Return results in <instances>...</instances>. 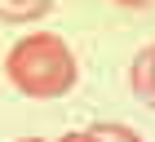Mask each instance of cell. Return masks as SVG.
<instances>
[{
	"mask_svg": "<svg viewBox=\"0 0 155 142\" xmlns=\"http://www.w3.org/2000/svg\"><path fill=\"white\" fill-rule=\"evenodd\" d=\"M5 76L27 98H62L75 84V53L67 49L62 36L36 31V36H22L5 53Z\"/></svg>",
	"mask_w": 155,
	"mask_h": 142,
	"instance_id": "6da1fadb",
	"label": "cell"
},
{
	"mask_svg": "<svg viewBox=\"0 0 155 142\" xmlns=\"http://www.w3.org/2000/svg\"><path fill=\"white\" fill-rule=\"evenodd\" d=\"M129 84H133V93L142 98L146 106H155V45H146L137 58H133L129 67Z\"/></svg>",
	"mask_w": 155,
	"mask_h": 142,
	"instance_id": "7a4b0ae2",
	"label": "cell"
},
{
	"mask_svg": "<svg viewBox=\"0 0 155 142\" xmlns=\"http://www.w3.org/2000/svg\"><path fill=\"white\" fill-rule=\"evenodd\" d=\"M53 9V0H0V22H36Z\"/></svg>",
	"mask_w": 155,
	"mask_h": 142,
	"instance_id": "3957f363",
	"label": "cell"
},
{
	"mask_svg": "<svg viewBox=\"0 0 155 142\" xmlns=\"http://www.w3.org/2000/svg\"><path fill=\"white\" fill-rule=\"evenodd\" d=\"M93 142H142V133L129 129V124H93Z\"/></svg>",
	"mask_w": 155,
	"mask_h": 142,
	"instance_id": "277c9868",
	"label": "cell"
},
{
	"mask_svg": "<svg viewBox=\"0 0 155 142\" xmlns=\"http://www.w3.org/2000/svg\"><path fill=\"white\" fill-rule=\"evenodd\" d=\"M58 142H93V133H89V129H84V133H62Z\"/></svg>",
	"mask_w": 155,
	"mask_h": 142,
	"instance_id": "5b68a950",
	"label": "cell"
},
{
	"mask_svg": "<svg viewBox=\"0 0 155 142\" xmlns=\"http://www.w3.org/2000/svg\"><path fill=\"white\" fill-rule=\"evenodd\" d=\"M115 5H124V9H146V0H115Z\"/></svg>",
	"mask_w": 155,
	"mask_h": 142,
	"instance_id": "8992f818",
	"label": "cell"
},
{
	"mask_svg": "<svg viewBox=\"0 0 155 142\" xmlns=\"http://www.w3.org/2000/svg\"><path fill=\"white\" fill-rule=\"evenodd\" d=\"M18 142H45V138H18Z\"/></svg>",
	"mask_w": 155,
	"mask_h": 142,
	"instance_id": "52a82bcc",
	"label": "cell"
}]
</instances>
